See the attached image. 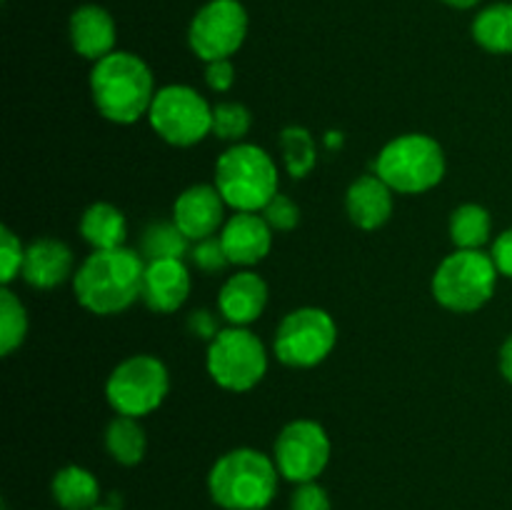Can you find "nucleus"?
<instances>
[{"label": "nucleus", "instance_id": "f3484780", "mask_svg": "<svg viewBox=\"0 0 512 510\" xmlns=\"http://www.w3.org/2000/svg\"><path fill=\"white\" fill-rule=\"evenodd\" d=\"M265 305H268V283L253 270L230 275L220 288L218 308L230 325L248 328L263 315Z\"/></svg>", "mask_w": 512, "mask_h": 510}, {"label": "nucleus", "instance_id": "dca6fc26", "mask_svg": "<svg viewBox=\"0 0 512 510\" xmlns=\"http://www.w3.org/2000/svg\"><path fill=\"white\" fill-rule=\"evenodd\" d=\"M73 250L55 238H38L25 248L23 275L25 283L35 290H53L73 278Z\"/></svg>", "mask_w": 512, "mask_h": 510}, {"label": "nucleus", "instance_id": "393cba45", "mask_svg": "<svg viewBox=\"0 0 512 510\" xmlns=\"http://www.w3.org/2000/svg\"><path fill=\"white\" fill-rule=\"evenodd\" d=\"M493 233V218L478 203L458 205L450 215V240L455 250H480Z\"/></svg>", "mask_w": 512, "mask_h": 510}, {"label": "nucleus", "instance_id": "9d476101", "mask_svg": "<svg viewBox=\"0 0 512 510\" xmlns=\"http://www.w3.org/2000/svg\"><path fill=\"white\" fill-rule=\"evenodd\" d=\"M338 325L323 308H298L280 320L273 350L288 368H315L333 353Z\"/></svg>", "mask_w": 512, "mask_h": 510}, {"label": "nucleus", "instance_id": "2eb2a0df", "mask_svg": "<svg viewBox=\"0 0 512 510\" xmlns=\"http://www.w3.org/2000/svg\"><path fill=\"white\" fill-rule=\"evenodd\" d=\"M190 295V273L183 260H153L145 265L143 293L145 308L158 315H170L185 305Z\"/></svg>", "mask_w": 512, "mask_h": 510}, {"label": "nucleus", "instance_id": "b1692460", "mask_svg": "<svg viewBox=\"0 0 512 510\" xmlns=\"http://www.w3.org/2000/svg\"><path fill=\"white\" fill-rule=\"evenodd\" d=\"M190 243L183 235V230L173 223V220H153L148 228L140 235V255L145 263L153 260H183L190 255Z\"/></svg>", "mask_w": 512, "mask_h": 510}, {"label": "nucleus", "instance_id": "aec40b11", "mask_svg": "<svg viewBox=\"0 0 512 510\" xmlns=\"http://www.w3.org/2000/svg\"><path fill=\"white\" fill-rule=\"evenodd\" d=\"M80 235L93 250L123 248L128 238V223L123 210L113 203H93L80 218Z\"/></svg>", "mask_w": 512, "mask_h": 510}, {"label": "nucleus", "instance_id": "72a5a7b5", "mask_svg": "<svg viewBox=\"0 0 512 510\" xmlns=\"http://www.w3.org/2000/svg\"><path fill=\"white\" fill-rule=\"evenodd\" d=\"M188 330L200 340H213L215 335L220 333V323H218V315L210 313V310H193L188 318Z\"/></svg>", "mask_w": 512, "mask_h": 510}, {"label": "nucleus", "instance_id": "c9c22d12", "mask_svg": "<svg viewBox=\"0 0 512 510\" xmlns=\"http://www.w3.org/2000/svg\"><path fill=\"white\" fill-rule=\"evenodd\" d=\"M498 363H500V373H503V378L512 385V335H508V340H505L503 348H500Z\"/></svg>", "mask_w": 512, "mask_h": 510}, {"label": "nucleus", "instance_id": "20e7f679", "mask_svg": "<svg viewBox=\"0 0 512 510\" xmlns=\"http://www.w3.org/2000/svg\"><path fill=\"white\" fill-rule=\"evenodd\" d=\"M215 188L235 213H260L278 195V165L253 143H235L215 163Z\"/></svg>", "mask_w": 512, "mask_h": 510}, {"label": "nucleus", "instance_id": "1a4fd4ad", "mask_svg": "<svg viewBox=\"0 0 512 510\" xmlns=\"http://www.w3.org/2000/svg\"><path fill=\"white\" fill-rule=\"evenodd\" d=\"M150 128L168 145L190 148L213 133V108L190 85H165L148 110Z\"/></svg>", "mask_w": 512, "mask_h": 510}, {"label": "nucleus", "instance_id": "2f4dec72", "mask_svg": "<svg viewBox=\"0 0 512 510\" xmlns=\"http://www.w3.org/2000/svg\"><path fill=\"white\" fill-rule=\"evenodd\" d=\"M290 510H333V503H330L328 490L315 483V480H310V483H300L293 490Z\"/></svg>", "mask_w": 512, "mask_h": 510}, {"label": "nucleus", "instance_id": "a878e982", "mask_svg": "<svg viewBox=\"0 0 512 510\" xmlns=\"http://www.w3.org/2000/svg\"><path fill=\"white\" fill-rule=\"evenodd\" d=\"M280 153H283L285 170L293 178H305L313 173L315 163H318V150H315V140L308 128L300 125H288L280 133Z\"/></svg>", "mask_w": 512, "mask_h": 510}, {"label": "nucleus", "instance_id": "412c9836", "mask_svg": "<svg viewBox=\"0 0 512 510\" xmlns=\"http://www.w3.org/2000/svg\"><path fill=\"white\" fill-rule=\"evenodd\" d=\"M50 493L63 510H93L98 508L100 483L88 468L65 465L53 475Z\"/></svg>", "mask_w": 512, "mask_h": 510}, {"label": "nucleus", "instance_id": "f704fd0d", "mask_svg": "<svg viewBox=\"0 0 512 510\" xmlns=\"http://www.w3.org/2000/svg\"><path fill=\"white\" fill-rule=\"evenodd\" d=\"M490 255H493V263L495 268H498V273L512 280V228H508L505 233H500L498 238H495Z\"/></svg>", "mask_w": 512, "mask_h": 510}, {"label": "nucleus", "instance_id": "473e14b6", "mask_svg": "<svg viewBox=\"0 0 512 510\" xmlns=\"http://www.w3.org/2000/svg\"><path fill=\"white\" fill-rule=\"evenodd\" d=\"M205 83L215 93H228L235 83V68L230 60H213L205 65Z\"/></svg>", "mask_w": 512, "mask_h": 510}, {"label": "nucleus", "instance_id": "423d86ee", "mask_svg": "<svg viewBox=\"0 0 512 510\" xmlns=\"http://www.w3.org/2000/svg\"><path fill=\"white\" fill-rule=\"evenodd\" d=\"M493 255L483 250H455L433 275V298L450 313H475L490 303L498 285Z\"/></svg>", "mask_w": 512, "mask_h": 510}, {"label": "nucleus", "instance_id": "f8f14e48", "mask_svg": "<svg viewBox=\"0 0 512 510\" xmlns=\"http://www.w3.org/2000/svg\"><path fill=\"white\" fill-rule=\"evenodd\" d=\"M330 453H333V445L323 425L300 418L280 430L275 438L273 460L285 480L300 485L318 480V475L328 468Z\"/></svg>", "mask_w": 512, "mask_h": 510}, {"label": "nucleus", "instance_id": "f257e3e1", "mask_svg": "<svg viewBox=\"0 0 512 510\" xmlns=\"http://www.w3.org/2000/svg\"><path fill=\"white\" fill-rule=\"evenodd\" d=\"M145 258L133 248L93 250L73 275L78 303L95 315H118L140 300Z\"/></svg>", "mask_w": 512, "mask_h": 510}, {"label": "nucleus", "instance_id": "5701e85b", "mask_svg": "<svg viewBox=\"0 0 512 510\" xmlns=\"http://www.w3.org/2000/svg\"><path fill=\"white\" fill-rule=\"evenodd\" d=\"M105 448L115 463L128 465V468L138 465L145 458V448H148V438H145V430L138 423V418L115 415L105 428Z\"/></svg>", "mask_w": 512, "mask_h": 510}, {"label": "nucleus", "instance_id": "f03ea898", "mask_svg": "<svg viewBox=\"0 0 512 510\" xmlns=\"http://www.w3.org/2000/svg\"><path fill=\"white\" fill-rule=\"evenodd\" d=\"M155 80L140 55L113 50L90 70V95L105 120L118 125L138 123L155 98Z\"/></svg>", "mask_w": 512, "mask_h": 510}, {"label": "nucleus", "instance_id": "c85d7f7f", "mask_svg": "<svg viewBox=\"0 0 512 510\" xmlns=\"http://www.w3.org/2000/svg\"><path fill=\"white\" fill-rule=\"evenodd\" d=\"M23 260V243H20V238L8 228V225H3V228H0V273H3L0 280H3V285H10L18 278V273L23 270Z\"/></svg>", "mask_w": 512, "mask_h": 510}, {"label": "nucleus", "instance_id": "4be33fe9", "mask_svg": "<svg viewBox=\"0 0 512 510\" xmlns=\"http://www.w3.org/2000/svg\"><path fill=\"white\" fill-rule=\"evenodd\" d=\"M473 38L488 53H512V3H495L480 10L473 20Z\"/></svg>", "mask_w": 512, "mask_h": 510}, {"label": "nucleus", "instance_id": "9b49d317", "mask_svg": "<svg viewBox=\"0 0 512 510\" xmlns=\"http://www.w3.org/2000/svg\"><path fill=\"white\" fill-rule=\"evenodd\" d=\"M248 35V13L240 0H210L195 13L188 28V45L200 60H230Z\"/></svg>", "mask_w": 512, "mask_h": 510}, {"label": "nucleus", "instance_id": "e433bc0d", "mask_svg": "<svg viewBox=\"0 0 512 510\" xmlns=\"http://www.w3.org/2000/svg\"><path fill=\"white\" fill-rule=\"evenodd\" d=\"M443 3H448L450 8H458V10H468V8H475V5L480 3V0H443Z\"/></svg>", "mask_w": 512, "mask_h": 510}, {"label": "nucleus", "instance_id": "0eeeda50", "mask_svg": "<svg viewBox=\"0 0 512 510\" xmlns=\"http://www.w3.org/2000/svg\"><path fill=\"white\" fill-rule=\"evenodd\" d=\"M208 375L230 393H248L268 373V353L253 330L230 325L208 343Z\"/></svg>", "mask_w": 512, "mask_h": 510}, {"label": "nucleus", "instance_id": "39448f33", "mask_svg": "<svg viewBox=\"0 0 512 510\" xmlns=\"http://www.w3.org/2000/svg\"><path fill=\"white\" fill-rule=\"evenodd\" d=\"M373 168L395 193H428L445 178L443 145L423 133L400 135L380 150Z\"/></svg>", "mask_w": 512, "mask_h": 510}, {"label": "nucleus", "instance_id": "6e6552de", "mask_svg": "<svg viewBox=\"0 0 512 510\" xmlns=\"http://www.w3.org/2000/svg\"><path fill=\"white\" fill-rule=\"evenodd\" d=\"M168 390L170 375L163 360L140 353L115 365L105 383V398L118 415L143 418L163 405Z\"/></svg>", "mask_w": 512, "mask_h": 510}, {"label": "nucleus", "instance_id": "c756f323", "mask_svg": "<svg viewBox=\"0 0 512 510\" xmlns=\"http://www.w3.org/2000/svg\"><path fill=\"white\" fill-rule=\"evenodd\" d=\"M190 260H193L195 268L203 270V273L208 275L220 273V270H225L230 265L223 243H220V235L218 238L213 235V238H205V240H198V243H193V248H190Z\"/></svg>", "mask_w": 512, "mask_h": 510}, {"label": "nucleus", "instance_id": "bb28decb", "mask_svg": "<svg viewBox=\"0 0 512 510\" xmlns=\"http://www.w3.org/2000/svg\"><path fill=\"white\" fill-rule=\"evenodd\" d=\"M28 335V313L18 295L3 285L0 288V353L10 355L25 343Z\"/></svg>", "mask_w": 512, "mask_h": 510}, {"label": "nucleus", "instance_id": "cd10ccee", "mask_svg": "<svg viewBox=\"0 0 512 510\" xmlns=\"http://www.w3.org/2000/svg\"><path fill=\"white\" fill-rule=\"evenodd\" d=\"M250 125H253V115L243 103L225 100L213 108V135L218 140L233 145L243 143L245 135L250 133Z\"/></svg>", "mask_w": 512, "mask_h": 510}, {"label": "nucleus", "instance_id": "6ab92c4d", "mask_svg": "<svg viewBox=\"0 0 512 510\" xmlns=\"http://www.w3.org/2000/svg\"><path fill=\"white\" fill-rule=\"evenodd\" d=\"M115 20L100 5H80L70 15V43L73 50L83 58L98 63L100 58L110 55L115 50Z\"/></svg>", "mask_w": 512, "mask_h": 510}, {"label": "nucleus", "instance_id": "4c0bfd02", "mask_svg": "<svg viewBox=\"0 0 512 510\" xmlns=\"http://www.w3.org/2000/svg\"><path fill=\"white\" fill-rule=\"evenodd\" d=\"M93 510H120V508H115V505H98V508Z\"/></svg>", "mask_w": 512, "mask_h": 510}, {"label": "nucleus", "instance_id": "4468645a", "mask_svg": "<svg viewBox=\"0 0 512 510\" xmlns=\"http://www.w3.org/2000/svg\"><path fill=\"white\" fill-rule=\"evenodd\" d=\"M220 243L230 265L250 268L268 258L273 248V228L260 213H235L225 220L220 230Z\"/></svg>", "mask_w": 512, "mask_h": 510}, {"label": "nucleus", "instance_id": "ddd939ff", "mask_svg": "<svg viewBox=\"0 0 512 510\" xmlns=\"http://www.w3.org/2000/svg\"><path fill=\"white\" fill-rule=\"evenodd\" d=\"M225 220V200L215 185H190L173 203V223L190 243L213 238Z\"/></svg>", "mask_w": 512, "mask_h": 510}, {"label": "nucleus", "instance_id": "7ed1b4c3", "mask_svg": "<svg viewBox=\"0 0 512 510\" xmlns=\"http://www.w3.org/2000/svg\"><path fill=\"white\" fill-rule=\"evenodd\" d=\"M278 478L273 458L255 448H235L215 460L208 490L223 510H265L278 493Z\"/></svg>", "mask_w": 512, "mask_h": 510}, {"label": "nucleus", "instance_id": "7c9ffc66", "mask_svg": "<svg viewBox=\"0 0 512 510\" xmlns=\"http://www.w3.org/2000/svg\"><path fill=\"white\" fill-rule=\"evenodd\" d=\"M263 218L268 220V225L278 233H290V230L298 228L300 223V208L288 198V195L278 193L263 210Z\"/></svg>", "mask_w": 512, "mask_h": 510}, {"label": "nucleus", "instance_id": "a211bd4d", "mask_svg": "<svg viewBox=\"0 0 512 510\" xmlns=\"http://www.w3.org/2000/svg\"><path fill=\"white\" fill-rule=\"evenodd\" d=\"M395 190L378 175H360L345 195V210L360 230H378L393 215Z\"/></svg>", "mask_w": 512, "mask_h": 510}]
</instances>
